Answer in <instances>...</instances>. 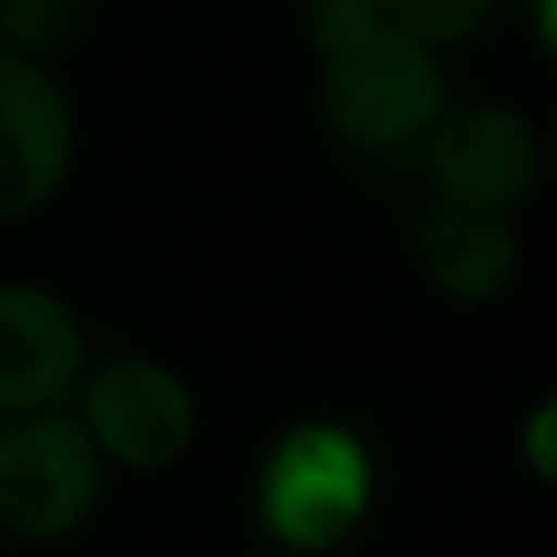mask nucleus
I'll list each match as a JSON object with an SVG mask.
<instances>
[{
	"instance_id": "obj_6",
	"label": "nucleus",
	"mask_w": 557,
	"mask_h": 557,
	"mask_svg": "<svg viewBox=\"0 0 557 557\" xmlns=\"http://www.w3.org/2000/svg\"><path fill=\"white\" fill-rule=\"evenodd\" d=\"M77 159V110L45 61L0 50V230L45 213Z\"/></svg>"
},
{
	"instance_id": "obj_8",
	"label": "nucleus",
	"mask_w": 557,
	"mask_h": 557,
	"mask_svg": "<svg viewBox=\"0 0 557 557\" xmlns=\"http://www.w3.org/2000/svg\"><path fill=\"white\" fill-rule=\"evenodd\" d=\"M416 268L426 273V285L443 290L448 301H497L524 262L519 230L497 213H470L448 202H426L410 235Z\"/></svg>"
},
{
	"instance_id": "obj_12",
	"label": "nucleus",
	"mask_w": 557,
	"mask_h": 557,
	"mask_svg": "<svg viewBox=\"0 0 557 557\" xmlns=\"http://www.w3.org/2000/svg\"><path fill=\"white\" fill-rule=\"evenodd\" d=\"M519 454L530 465L535 481H552L557 475V405L552 399H535L524 426H519Z\"/></svg>"
},
{
	"instance_id": "obj_14",
	"label": "nucleus",
	"mask_w": 557,
	"mask_h": 557,
	"mask_svg": "<svg viewBox=\"0 0 557 557\" xmlns=\"http://www.w3.org/2000/svg\"><path fill=\"white\" fill-rule=\"evenodd\" d=\"M273 557H290V552H273Z\"/></svg>"
},
{
	"instance_id": "obj_7",
	"label": "nucleus",
	"mask_w": 557,
	"mask_h": 557,
	"mask_svg": "<svg viewBox=\"0 0 557 557\" xmlns=\"http://www.w3.org/2000/svg\"><path fill=\"white\" fill-rule=\"evenodd\" d=\"M88 377L77 307L34 278H0V421L66 410Z\"/></svg>"
},
{
	"instance_id": "obj_1",
	"label": "nucleus",
	"mask_w": 557,
	"mask_h": 557,
	"mask_svg": "<svg viewBox=\"0 0 557 557\" xmlns=\"http://www.w3.org/2000/svg\"><path fill=\"white\" fill-rule=\"evenodd\" d=\"M377 503V459L345 421L312 416L285 426L257 459L251 508L262 535L290 557L339 552Z\"/></svg>"
},
{
	"instance_id": "obj_5",
	"label": "nucleus",
	"mask_w": 557,
	"mask_h": 557,
	"mask_svg": "<svg viewBox=\"0 0 557 557\" xmlns=\"http://www.w3.org/2000/svg\"><path fill=\"white\" fill-rule=\"evenodd\" d=\"M72 405L99 459L132 475L170 470L197 443V394L175 367L153 356H115L88 367Z\"/></svg>"
},
{
	"instance_id": "obj_9",
	"label": "nucleus",
	"mask_w": 557,
	"mask_h": 557,
	"mask_svg": "<svg viewBox=\"0 0 557 557\" xmlns=\"http://www.w3.org/2000/svg\"><path fill=\"white\" fill-rule=\"evenodd\" d=\"M88 28V0H0V50L55 61Z\"/></svg>"
},
{
	"instance_id": "obj_13",
	"label": "nucleus",
	"mask_w": 557,
	"mask_h": 557,
	"mask_svg": "<svg viewBox=\"0 0 557 557\" xmlns=\"http://www.w3.org/2000/svg\"><path fill=\"white\" fill-rule=\"evenodd\" d=\"M530 17H535V39L552 45V17H557V0H530Z\"/></svg>"
},
{
	"instance_id": "obj_2",
	"label": "nucleus",
	"mask_w": 557,
	"mask_h": 557,
	"mask_svg": "<svg viewBox=\"0 0 557 557\" xmlns=\"http://www.w3.org/2000/svg\"><path fill=\"white\" fill-rule=\"evenodd\" d=\"M318 110L356 153H416L432 121L448 110L443 55L394 23L318 55Z\"/></svg>"
},
{
	"instance_id": "obj_15",
	"label": "nucleus",
	"mask_w": 557,
	"mask_h": 557,
	"mask_svg": "<svg viewBox=\"0 0 557 557\" xmlns=\"http://www.w3.org/2000/svg\"><path fill=\"white\" fill-rule=\"evenodd\" d=\"M0 426H7V421H0Z\"/></svg>"
},
{
	"instance_id": "obj_11",
	"label": "nucleus",
	"mask_w": 557,
	"mask_h": 557,
	"mask_svg": "<svg viewBox=\"0 0 557 557\" xmlns=\"http://www.w3.org/2000/svg\"><path fill=\"white\" fill-rule=\"evenodd\" d=\"M296 12L307 23L312 50L329 55V50H339V45L383 28L388 23V0H296Z\"/></svg>"
},
{
	"instance_id": "obj_3",
	"label": "nucleus",
	"mask_w": 557,
	"mask_h": 557,
	"mask_svg": "<svg viewBox=\"0 0 557 557\" xmlns=\"http://www.w3.org/2000/svg\"><path fill=\"white\" fill-rule=\"evenodd\" d=\"M104 459L66 410L17 416L0 426V530L50 546L77 535L104 497Z\"/></svg>"
},
{
	"instance_id": "obj_4",
	"label": "nucleus",
	"mask_w": 557,
	"mask_h": 557,
	"mask_svg": "<svg viewBox=\"0 0 557 557\" xmlns=\"http://www.w3.org/2000/svg\"><path fill=\"white\" fill-rule=\"evenodd\" d=\"M416 153L432 181V202L497 219H513L546 175L535 121L508 104H448Z\"/></svg>"
},
{
	"instance_id": "obj_10",
	"label": "nucleus",
	"mask_w": 557,
	"mask_h": 557,
	"mask_svg": "<svg viewBox=\"0 0 557 557\" xmlns=\"http://www.w3.org/2000/svg\"><path fill=\"white\" fill-rule=\"evenodd\" d=\"M492 7L497 0H388V23L443 55V50H454V45L481 34Z\"/></svg>"
}]
</instances>
